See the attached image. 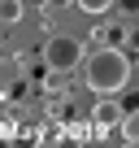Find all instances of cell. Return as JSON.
Wrapping results in <instances>:
<instances>
[{"instance_id": "cell-2", "label": "cell", "mask_w": 139, "mask_h": 148, "mask_svg": "<svg viewBox=\"0 0 139 148\" xmlns=\"http://www.w3.org/2000/svg\"><path fill=\"white\" fill-rule=\"evenodd\" d=\"M83 39H74V35H52L48 44H44V61L52 65V70H78V61H83Z\"/></svg>"}, {"instance_id": "cell-10", "label": "cell", "mask_w": 139, "mask_h": 148, "mask_svg": "<svg viewBox=\"0 0 139 148\" xmlns=\"http://www.w3.org/2000/svg\"><path fill=\"white\" fill-rule=\"evenodd\" d=\"M65 135H70V139H96V135H91V122H74Z\"/></svg>"}, {"instance_id": "cell-3", "label": "cell", "mask_w": 139, "mask_h": 148, "mask_svg": "<svg viewBox=\"0 0 139 148\" xmlns=\"http://www.w3.org/2000/svg\"><path fill=\"white\" fill-rule=\"evenodd\" d=\"M91 39H96V44H113V48H126V44L135 39V18H130V13H122L117 22H100V26L91 31Z\"/></svg>"}, {"instance_id": "cell-11", "label": "cell", "mask_w": 139, "mask_h": 148, "mask_svg": "<svg viewBox=\"0 0 139 148\" xmlns=\"http://www.w3.org/2000/svg\"><path fill=\"white\" fill-rule=\"evenodd\" d=\"M70 5H74V0H44V9H48V13H57V9H70Z\"/></svg>"}, {"instance_id": "cell-7", "label": "cell", "mask_w": 139, "mask_h": 148, "mask_svg": "<svg viewBox=\"0 0 139 148\" xmlns=\"http://www.w3.org/2000/svg\"><path fill=\"white\" fill-rule=\"evenodd\" d=\"M113 131H122V139H126V144H135V139H139V113H126V109H122V118H117V126H113Z\"/></svg>"}, {"instance_id": "cell-12", "label": "cell", "mask_w": 139, "mask_h": 148, "mask_svg": "<svg viewBox=\"0 0 139 148\" xmlns=\"http://www.w3.org/2000/svg\"><path fill=\"white\" fill-rule=\"evenodd\" d=\"M0 135H5V139H18V122H0Z\"/></svg>"}, {"instance_id": "cell-6", "label": "cell", "mask_w": 139, "mask_h": 148, "mask_svg": "<svg viewBox=\"0 0 139 148\" xmlns=\"http://www.w3.org/2000/svg\"><path fill=\"white\" fill-rule=\"evenodd\" d=\"M26 13V0H0V26H18Z\"/></svg>"}, {"instance_id": "cell-4", "label": "cell", "mask_w": 139, "mask_h": 148, "mask_svg": "<svg viewBox=\"0 0 139 148\" xmlns=\"http://www.w3.org/2000/svg\"><path fill=\"white\" fill-rule=\"evenodd\" d=\"M117 118H122V105H117L113 96H100V100H96V109H91V118H87V122H91V135H96V139H104V135L117 126Z\"/></svg>"}, {"instance_id": "cell-1", "label": "cell", "mask_w": 139, "mask_h": 148, "mask_svg": "<svg viewBox=\"0 0 139 148\" xmlns=\"http://www.w3.org/2000/svg\"><path fill=\"white\" fill-rule=\"evenodd\" d=\"M83 83H87V92H96V96H117L126 83H130V57H126V48H113V44H96V52L87 57L83 52Z\"/></svg>"}, {"instance_id": "cell-8", "label": "cell", "mask_w": 139, "mask_h": 148, "mask_svg": "<svg viewBox=\"0 0 139 148\" xmlns=\"http://www.w3.org/2000/svg\"><path fill=\"white\" fill-rule=\"evenodd\" d=\"M44 87H48L52 96L70 92V74H65V70H52V65H48V74H44Z\"/></svg>"}, {"instance_id": "cell-5", "label": "cell", "mask_w": 139, "mask_h": 148, "mask_svg": "<svg viewBox=\"0 0 139 148\" xmlns=\"http://www.w3.org/2000/svg\"><path fill=\"white\" fill-rule=\"evenodd\" d=\"M22 74H26V65H22V52H13V57H0V100H9V96L18 92Z\"/></svg>"}, {"instance_id": "cell-9", "label": "cell", "mask_w": 139, "mask_h": 148, "mask_svg": "<svg viewBox=\"0 0 139 148\" xmlns=\"http://www.w3.org/2000/svg\"><path fill=\"white\" fill-rule=\"evenodd\" d=\"M74 5H78L83 13H91V18H104V13L117 5V0H74Z\"/></svg>"}]
</instances>
